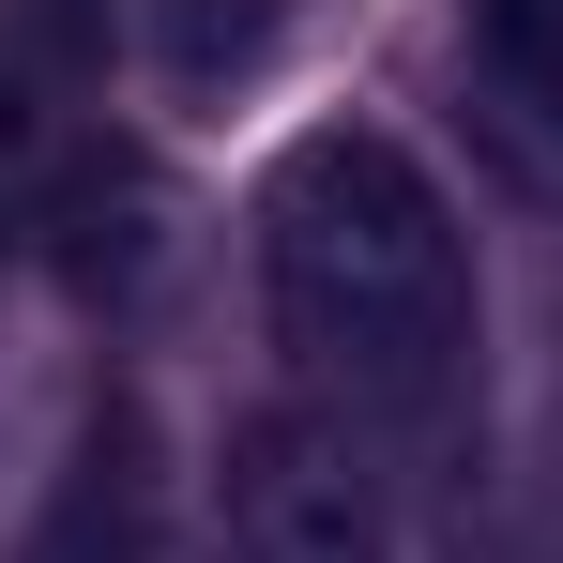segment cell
<instances>
[{
    "instance_id": "obj_1",
    "label": "cell",
    "mask_w": 563,
    "mask_h": 563,
    "mask_svg": "<svg viewBox=\"0 0 563 563\" xmlns=\"http://www.w3.org/2000/svg\"><path fill=\"white\" fill-rule=\"evenodd\" d=\"M260 289H275V335L351 396H442L472 335L457 213L411 168V137H380V122L289 137L275 198H260Z\"/></svg>"
},
{
    "instance_id": "obj_4",
    "label": "cell",
    "mask_w": 563,
    "mask_h": 563,
    "mask_svg": "<svg viewBox=\"0 0 563 563\" xmlns=\"http://www.w3.org/2000/svg\"><path fill=\"white\" fill-rule=\"evenodd\" d=\"M289 46V0H153V77L168 92H229Z\"/></svg>"
},
{
    "instance_id": "obj_3",
    "label": "cell",
    "mask_w": 563,
    "mask_h": 563,
    "mask_svg": "<svg viewBox=\"0 0 563 563\" xmlns=\"http://www.w3.org/2000/svg\"><path fill=\"white\" fill-rule=\"evenodd\" d=\"M472 153H487L518 198H549V213H563V77H549V62L472 46Z\"/></svg>"
},
{
    "instance_id": "obj_2",
    "label": "cell",
    "mask_w": 563,
    "mask_h": 563,
    "mask_svg": "<svg viewBox=\"0 0 563 563\" xmlns=\"http://www.w3.org/2000/svg\"><path fill=\"white\" fill-rule=\"evenodd\" d=\"M229 563H396L380 472L335 411H244L229 427Z\"/></svg>"
},
{
    "instance_id": "obj_5",
    "label": "cell",
    "mask_w": 563,
    "mask_h": 563,
    "mask_svg": "<svg viewBox=\"0 0 563 563\" xmlns=\"http://www.w3.org/2000/svg\"><path fill=\"white\" fill-rule=\"evenodd\" d=\"M46 563H153V518H137V427H122V442H92V472H77L62 549H46Z\"/></svg>"
},
{
    "instance_id": "obj_6",
    "label": "cell",
    "mask_w": 563,
    "mask_h": 563,
    "mask_svg": "<svg viewBox=\"0 0 563 563\" xmlns=\"http://www.w3.org/2000/svg\"><path fill=\"white\" fill-rule=\"evenodd\" d=\"M472 31H487V46H518V62H549V77H563V0H472Z\"/></svg>"
}]
</instances>
